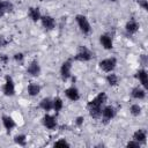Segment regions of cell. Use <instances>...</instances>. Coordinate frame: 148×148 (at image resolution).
<instances>
[{
  "mask_svg": "<svg viewBox=\"0 0 148 148\" xmlns=\"http://www.w3.org/2000/svg\"><path fill=\"white\" fill-rule=\"evenodd\" d=\"M92 58V53L90 52V50L83 45H80L79 49H77V53L76 56L74 57L75 60H79V61H88Z\"/></svg>",
  "mask_w": 148,
  "mask_h": 148,
  "instance_id": "6da1fadb",
  "label": "cell"
},
{
  "mask_svg": "<svg viewBox=\"0 0 148 148\" xmlns=\"http://www.w3.org/2000/svg\"><path fill=\"white\" fill-rule=\"evenodd\" d=\"M105 101H106L105 92H99L94 99H91L87 104V108L88 109H102V105L105 103Z\"/></svg>",
  "mask_w": 148,
  "mask_h": 148,
  "instance_id": "7a4b0ae2",
  "label": "cell"
},
{
  "mask_svg": "<svg viewBox=\"0 0 148 148\" xmlns=\"http://www.w3.org/2000/svg\"><path fill=\"white\" fill-rule=\"evenodd\" d=\"M98 65H99L102 71H104L106 73H111L117 65V59L116 58H108V59L101 60Z\"/></svg>",
  "mask_w": 148,
  "mask_h": 148,
  "instance_id": "3957f363",
  "label": "cell"
},
{
  "mask_svg": "<svg viewBox=\"0 0 148 148\" xmlns=\"http://www.w3.org/2000/svg\"><path fill=\"white\" fill-rule=\"evenodd\" d=\"M76 22H77V25L80 28V30L83 32V34H89L91 31V27H90V23L88 21V18L83 15H76Z\"/></svg>",
  "mask_w": 148,
  "mask_h": 148,
  "instance_id": "277c9868",
  "label": "cell"
},
{
  "mask_svg": "<svg viewBox=\"0 0 148 148\" xmlns=\"http://www.w3.org/2000/svg\"><path fill=\"white\" fill-rule=\"evenodd\" d=\"M5 80H6V82L2 87V91L6 96H13L15 94V87H14L13 79L10 76H6Z\"/></svg>",
  "mask_w": 148,
  "mask_h": 148,
  "instance_id": "5b68a950",
  "label": "cell"
},
{
  "mask_svg": "<svg viewBox=\"0 0 148 148\" xmlns=\"http://www.w3.org/2000/svg\"><path fill=\"white\" fill-rule=\"evenodd\" d=\"M71 69H72V61L71 60L65 61L60 68V74L62 80H67L71 77Z\"/></svg>",
  "mask_w": 148,
  "mask_h": 148,
  "instance_id": "8992f818",
  "label": "cell"
},
{
  "mask_svg": "<svg viewBox=\"0 0 148 148\" xmlns=\"http://www.w3.org/2000/svg\"><path fill=\"white\" fill-rule=\"evenodd\" d=\"M114 114H116V111H114V109L112 108V106H105L103 110H102V113H101V116L103 117V120H104V123H108L109 120H111L113 117H114Z\"/></svg>",
  "mask_w": 148,
  "mask_h": 148,
  "instance_id": "52a82bcc",
  "label": "cell"
},
{
  "mask_svg": "<svg viewBox=\"0 0 148 148\" xmlns=\"http://www.w3.org/2000/svg\"><path fill=\"white\" fill-rule=\"evenodd\" d=\"M40 20H42L43 27H44L45 29H47V30H52V29L56 27V20H54L52 16L46 15V16L40 17Z\"/></svg>",
  "mask_w": 148,
  "mask_h": 148,
  "instance_id": "ba28073f",
  "label": "cell"
},
{
  "mask_svg": "<svg viewBox=\"0 0 148 148\" xmlns=\"http://www.w3.org/2000/svg\"><path fill=\"white\" fill-rule=\"evenodd\" d=\"M43 124H44V126H45L46 128H49V130H53V128H56V126H57L56 118L52 117V116H50V114H45V116H44V118H43Z\"/></svg>",
  "mask_w": 148,
  "mask_h": 148,
  "instance_id": "9c48e42d",
  "label": "cell"
},
{
  "mask_svg": "<svg viewBox=\"0 0 148 148\" xmlns=\"http://www.w3.org/2000/svg\"><path fill=\"white\" fill-rule=\"evenodd\" d=\"M65 95L71 99V101H77L80 98V94H79V90L75 88V87H71L68 89L65 90Z\"/></svg>",
  "mask_w": 148,
  "mask_h": 148,
  "instance_id": "30bf717a",
  "label": "cell"
},
{
  "mask_svg": "<svg viewBox=\"0 0 148 148\" xmlns=\"http://www.w3.org/2000/svg\"><path fill=\"white\" fill-rule=\"evenodd\" d=\"M135 77L141 82V84H142L145 88H147V86H148V75H147V72H146L145 69L138 71L136 74H135Z\"/></svg>",
  "mask_w": 148,
  "mask_h": 148,
  "instance_id": "8fae6325",
  "label": "cell"
},
{
  "mask_svg": "<svg viewBox=\"0 0 148 148\" xmlns=\"http://www.w3.org/2000/svg\"><path fill=\"white\" fill-rule=\"evenodd\" d=\"M146 138H147V132H146V130H143V128L138 130V131L134 132V134H133V140L138 141L139 143L146 142Z\"/></svg>",
  "mask_w": 148,
  "mask_h": 148,
  "instance_id": "7c38bea8",
  "label": "cell"
},
{
  "mask_svg": "<svg viewBox=\"0 0 148 148\" xmlns=\"http://www.w3.org/2000/svg\"><path fill=\"white\" fill-rule=\"evenodd\" d=\"M28 73L32 76H38L40 73V67L36 60H34L29 66H28Z\"/></svg>",
  "mask_w": 148,
  "mask_h": 148,
  "instance_id": "4fadbf2b",
  "label": "cell"
},
{
  "mask_svg": "<svg viewBox=\"0 0 148 148\" xmlns=\"http://www.w3.org/2000/svg\"><path fill=\"white\" fill-rule=\"evenodd\" d=\"M99 42H101V44L104 49H106V50L112 49V39L109 35H102L99 37Z\"/></svg>",
  "mask_w": 148,
  "mask_h": 148,
  "instance_id": "5bb4252c",
  "label": "cell"
},
{
  "mask_svg": "<svg viewBox=\"0 0 148 148\" xmlns=\"http://www.w3.org/2000/svg\"><path fill=\"white\" fill-rule=\"evenodd\" d=\"M126 31L127 32H130V34H135L136 31H138V29H139V24H138V22L134 20V18H132V20H130L127 23H126Z\"/></svg>",
  "mask_w": 148,
  "mask_h": 148,
  "instance_id": "9a60e30c",
  "label": "cell"
},
{
  "mask_svg": "<svg viewBox=\"0 0 148 148\" xmlns=\"http://www.w3.org/2000/svg\"><path fill=\"white\" fill-rule=\"evenodd\" d=\"M13 10V5L9 1H1L0 0V16L5 15L8 12Z\"/></svg>",
  "mask_w": 148,
  "mask_h": 148,
  "instance_id": "2e32d148",
  "label": "cell"
},
{
  "mask_svg": "<svg viewBox=\"0 0 148 148\" xmlns=\"http://www.w3.org/2000/svg\"><path fill=\"white\" fill-rule=\"evenodd\" d=\"M28 14H29V17L34 21V22H37L38 20H40V12L38 8H35V7H30L29 10H28Z\"/></svg>",
  "mask_w": 148,
  "mask_h": 148,
  "instance_id": "e0dca14e",
  "label": "cell"
},
{
  "mask_svg": "<svg viewBox=\"0 0 148 148\" xmlns=\"http://www.w3.org/2000/svg\"><path fill=\"white\" fill-rule=\"evenodd\" d=\"M131 95H132V97L135 98V99H142V98L146 97V91H145L143 89L139 88V87H135V88L132 89Z\"/></svg>",
  "mask_w": 148,
  "mask_h": 148,
  "instance_id": "ac0fdd59",
  "label": "cell"
},
{
  "mask_svg": "<svg viewBox=\"0 0 148 148\" xmlns=\"http://www.w3.org/2000/svg\"><path fill=\"white\" fill-rule=\"evenodd\" d=\"M2 124H3L5 128L8 130V131H10L12 128L15 127V121L13 120L12 117H8V116H3L2 117Z\"/></svg>",
  "mask_w": 148,
  "mask_h": 148,
  "instance_id": "d6986e66",
  "label": "cell"
},
{
  "mask_svg": "<svg viewBox=\"0 0 148 148\" xmlns=\"http://www.w3.org/2000/svg\"><path fill=\"white\" fill-rule=\"evenodd\" d=\"M39 106H40L43 110H45V111H50V110L53 108V101L50 99V98H44V99H42Z\"/></svg>",
  "mask_w": 148,
  "mask_h": 148,
  "instance_id": "ffe728a7",
  "label": "cell"
},
{
  "mask_svg": "<svg viewBox=\"0 0 148 148\" xmlns=\"http://www.w3.org/2000/svg\"><path fill=\"white\" fill-rule=\"evenodd\" d=\"M39 91H40V87L38 84H34L32 83V84L28 86V94L30 96H36V95L39 94Z\"/></svg>",
  "mask_w": 148,
  "mask_h": 148,
  "instance_id": "44dd1931",
  "label": "cell"
},
{
  "mask_svg": "<svg viewBox=\"0 0 148 148\" xmlns=\"http://www.w3.org/2000/svg\"><path fill=\"white\" fill-rule=\"evenodd\" d=\"M62 105H64V103H62V99L60 98V97H56L54 99H53V110L54 111H60L61 109H62Z\"/></svg>",
  "mask_w": 148,
  "mask_h": 148,
  "instance_id": "7402d4cb",
  "label": "cell"
},
{
  "mask_svg": "<svg viewBox=\"0 0 148 148\" xmlns=\"http://www.w3.org/2000/svg\"><path fill=\"white\" fill-rule=\"evenodd\" d=\"M106 81H108V83L110 84V86H116L117 83H118V76L116 75V74H108V76H106Z\"/></svg>",
  "mask_w": 148,
  "mask_h": 148,
  "instance_id": "603a6c76",
  "label": "cell"
},
{
  "mask_svg": "<svg viewBox=\"0 0 148 148\" xmlns=\"http://www.w3.org/2000/svg\"><path fill=\"white\" fill-rule=\"evenodd\" d=\"M130 111H131V113H132L133 116H139V114L141 113V106H140L139 104H133V105L131 106Z\"/></svg>",
  "mask_w": 148,
  "mask_h": 148,
  "instance_id": "cb8c5ba5",
  "label": "cell"
},
{
  "mask_svg": "<svg viewBox=\"0 0 148 148\" xmlns=\"http://www.w3.org/2000/svg\"><path fill=\"white\" fill-rule=\"evenodd\" d=\"M15 142L20 146H25V142H27V139H25V135H16L15 138Z\"/></svg>",
  "mask_w": 148,
  "mask_h": 148,
  "instance_id": "d4e9b609",
  "label": "cell"
},
{
  "mask_svg": "<svg viewBox=\"0 0 148 148\" xmlns=\"http://www.w3.org/2000/svg\"><path fill=\"white\" fill-rule=\"evenodd\" d=\"M54 147H69V143H67V141L65 139H61V140L54 142Z\"/></svg>",
  "mask_w": 148,
  "mask_h": 148,
  "instance_id": "484cf974",
  "label": "cell"
},
{
  "mask_svg": "<svg viewBox=\"0 0 148 148\" xmlns=\"http://www.w3.org/2000/svg\"><path fill=\"white\" fill-rule=\"evenodd\" d=\"M139 147H140V143H139L138 141H135V140L130 141V142L127 143V148H139Z\"/></svg>",
  "mask_w": 148,
  "mask_h": 148,
  "instance_id": "4316f807",
  "label": "cell"
},
{
  "mask_svg": "<svg viewBox=\"0 0 148 148\" xmlns=\"http://www.w3.org/2000/svg\"><path fill=\"white\" fill-rule=\"evenodd\" d=\"M138 1V3L145 9V10H148V2H147V0H136Z\"/></svg>",
  "mask_w": 148,
  "mask_h": 148,
  "instance_id": "83f0119b",
  "label": "cell"
},
{
  "mask_svg": "<svg viewBox=\"0 0 148 148\" xmlns=\"http://www.w3.org/2000/svg\"><path fill=\"white\" fill-rule=\"evenodd\" d=\"M23 58H24L23 53H15V54H14V59H15L16 61H22Z\"/></svg>",
  "mask_w": 148,
  "mask_h": 148,
  "instance_id": "f1b7e54d",
  "label": "cell"
},
{
  "mask_svg": "<svg viewBox=\"0 0 148 148\" xmlns=\"http://www.w3.org/2000/svg\"><path fill=\"white\" fill-rule=\"evenodd\" d=\"M7 44H8V40H7V39H5V37L0 36V47H2V46H6Z\"/></svg>",
  "mask_w": 148,
  "mask_h": 148,
  "instance_id": "f546056e",
  "label": "cell"
},
{
  "mask_svg": "<svg viewBox=\"0 0 148 148\" xmlns=\"http://www.w3.org/2000/svg\"><path fill=\"white\" fill-rule=\"evenodd\" d=\"M8 61V57L6 54H0V62H7Z\"/></svg>",
  "mask_w": 148,
  "mask_h": 148,
  "instance_id": "4dcf8cb0",
  "label": "cell"
},
{
  "mask_svg": "<svg viewBox=\"0 0 148 148\" xmlns=\"http://www.w3.org/2000/svg\"><path fill=\"white\" fill-rule=\"evenodd\" d=\"M83 120H84L83 117H77V118H76V125H77V126H81V125L83 124Z\"/></svg>",
  "mask_w": 148,
  "mask_h": 148,
  "instance_id": "1f68e13d",
  "label": "cell"
},
{
  "mask_svg": "<svg viewBox=\"0 0 148 148\" xmlns=\"http://www.w3.org/2000/svg\"><path fill=\"white\" fill-rule=\"evenodd\" d=\"M141 62H142V65H143V66H146V65H147V57H146L145 54H142V56H141Z\"/></svg>",
  "mask_w": 148,
  "mask_h": 148,
  "instance_id": "d6a6232c",
  "label": "cell"
},
{
  "mask_svg": "<svg viewBox=\"0 0 148 148\" xmlns=\"http://www.w3.org/2000/svg\"><path fill=\"white\" fill-rule=\"evenodd\" d=\"M110 1H113V2H114V1H117V0H110Z\"/></svg>",
  "mask_w": 148,
  "mask_h": 148,
  "instance_id": "836d02e7",
  "label": "cell"
}]
</instances>
